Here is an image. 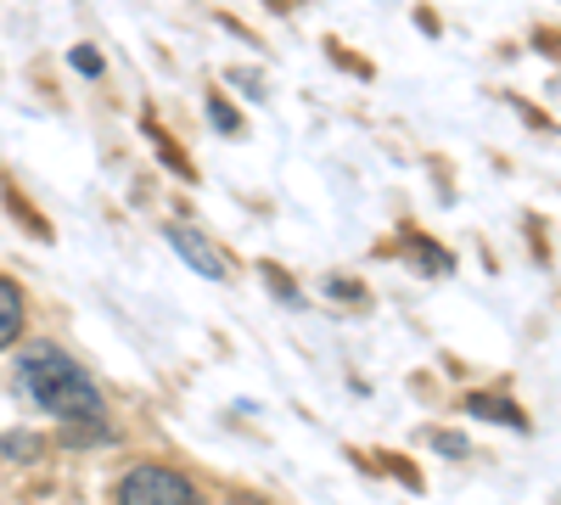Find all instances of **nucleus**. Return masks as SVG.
I'll return each instance as SVG.
<instances>
[{"label":"nucleus","instance_id":"7ed1b4c3","mask_svg":"<svg viewBox=\"0 0 561 505\" xmlns=\"http://www.w3.org/2000/svg\"><path fill=\"white\" fill-rule=\"evenodd\" d=\"M169 248L192 264L197 275H208V282H225V275H230V259L197 231V225H169Z\"/></svg>","mask_w":561,"mask_h":505},{"label":"nucleus","instance_id":"39448f33","mask_svg":"<svg viewBox=\"0 0 561 505\" xmlns=\"http://www.w3.org/2000/svg\"><path fill=\"white\" fill-rule=\"evenodd\" d=\"M466 410H472V416H500V422H511V427H523V416H517V410H511L505 399H489V393H472V399H466Z\"/></svg>","mask_w":561,"mask_h":505},{"label":"nucleus","instance_id":"423d86ee","mask_svg":"<svg viewBox=\"0 0 561 505\" xmlns=\"http://www.w3.org/2000/svg\"><path fill=\"white\" fill-rule=\"evenodd\" d=\"M73 68H79V73H102V57L90 51V45H79V51H73Z\"/></svg>","mask_w":561,"mask_h":505},{"label":"nucleus","instance_id":"f257e3e1","mask_svg":"<svg viewBox=\"0 0 561 505\" xmlns=\"http://www.w3.org/2000/svg\"><path fill=\"white\" fill-rule=\"evenodd\" d=\"M18 382H23V393H28L39 410H51L57 422H84V427L102 422V393H96V382H90L62 348H34V354H23Z\"/></svg>","mask_w":561,"mask_h":505},{"label":"nucleus","instance_id":"0eeeda50","mask_svg":"<svg viewBox=\"0 0 561 505\" xmlns=\"http://www.w3.org/2000/svg\"><path fill=\"white\" fill-rule=\"evenodd\" d=\"M208 118H214V124H219V129H237V113H230V107H225V102H214V107H208Z\"/></svg>","mask_w":561,"mask_h":505},{"label":"nucleus","instance_id":"20e7f679","mask_svg":"<svg viewBox=\"0 0 561 505\" xmlns=\"http://www.w3.org/2000/svg\"><path fill=\"white\" fill-rule=\"evenodd\" d=\"M18 332H23V292L0 275V348L18 343Z\"/></svg>","mask_w":561,"mask_h":505},{"label":"nucleus","instance_id":"f03ea898","mask_svg":"<svg viewBox=\"0 0 561 505\" xmlns=\"http://www.w3.org/2000/svg\"><path fill=\"white\" fill-rule=\"evenodd\" d=\"M118 505H197V489L169 467H135L118 483Z\"/></svg>","mask_w":561,"mask_h":505}]
</instances>
